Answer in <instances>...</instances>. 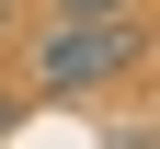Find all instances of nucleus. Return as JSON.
<instances>
[{
  "label": "nucleus",
  "mask_w": 160,
  "mask_h": 149,
  "mask_svg": "<svg viewBox=\"0 0 160 149\" xmlns=\"http://www.w3.org/2000/svg\"><path fill=\"white\" fill-rule=\"evenodd\" d=\"M0 35H12V0H0Z\"/></svg>",
  "instance_id": "7ed1b4c3"
},
{
  "label": "nucleus",
  "mask_w": 160,
  "mask_h": 149,
  "mask_svg": "<svg viewBox=\"0 0 160 149\" xmlns=\"http://www.w3.org/2000/svg\"><path fill=\"white\" fill-rule=\"evenodd\" d=\"M46 12H137V0H46Z\"/></svg>",
  "instance_id": "f03ea898"
},
{
  "label": "nucleus",
  "mask_w": 160,
  "mask_h": 149,
  "mask_svg": "<svg viewBox=\"0 0 160 149\" xmlns=\"http://www.w3.org/2000/svg\"><path fill=\"white\" fill-rule=\"evenodd\" d=\"M149 23L137 12H46L34 23V103H92L137 69Z\"/></svg>",
  "instance_id": "f257e3e1"
}]
</instances>
